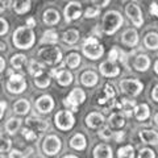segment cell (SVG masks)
<instances>
[{"instance_id":"6da1fadb","label":"cell","mask_w":158,"mask_h":158,"mask_svg":"<svg viewBox=\"0 0 158 158\" xmlns=\"http://www.w3.org/2000/svg\"><path fill=\"white\" fill-rule=\"evenodd\" d=\"M13 45L19 49H29L34 44V33L31 28L28 27H20L15 31L12 36Z\"/></svg>"},{"instance_id":"7a4b0ae2","label":"cell","mask_w":158,"mask_h":158,"mask_svg":"<svg viewBox=\"0 0 158 158\" xmlns=\"http://www.w3.org/2000/svg\"><path fill=\"white\" fill-rule=\"evenodd\" d=\"M123 24V17L121 15L116 11L107 12L103 19V32L106 34H113Z\"/></svg>"},{"instance_id":"3957f363","label":"cell","mask_w":158,"mask_h":158,"mask_svg":"<svg viewBox=\"0 0 158 158\" xmlns=\"http://www.w3.org/2000/svg\"><path fill=\"white\" fill-rule=\"evenodd\" d=\"M83 53L85 56L90 59H98L103 56L104 53V48L100 45L96 37H88L85 44H83Z\"/></svg>"},{"instance_id":"277c9868","label":"cell","mask_w":158,"mask_h":158,"mask_svg":"<svg viewBox=\"0 0 158 158\" xmlns=\"http://www.w3.org/2000/svg\"><path fill=\"white\" fill-rule=\"evenodd\" d=\"M85 99H86V95H85V92H83V90H81V88H74L70 92V95L65 99L63 104L69 108V111L77 112L78 106L82 104V103L85 102Z\"/></svg>"},{"instance_id":"5b68a950","label":"cell","mask_w":158,"mask_h":158,"mask_svg":"<svg viewBox=\"0 0 158 158\" xmlns=\"http://www.w3.org/2000/svg\"><path fill=\"white\" fill-rule=\"evenodd\" d=\"M38 58L48 65H56L62 59V53L58 48H44L38 52Z\"/></svg>"},{"instance_id":"8992f818","label":"cell","mask_w":158,"mask_h":158,"mask_svg":"<svg viewBox=\"0 0 158 158\" xmlns=\"http://www.w3.org/2000/svg\"><path fill=\"white\" fill-rule=\"evenodd\" d=\"M54 120H56V125L62 131L71 129L74 123H75V118L70 111H59L54 117Z\"/></svg>"},{"instance_id":"52a82bcc","label":"cell","mask_w":158,"mask_h":158,"mask_svg":"<svg viewBox=\"0 0 158 158\" xmlns=\"http://www.w3.org/2000/svg\"><path fill=\"white\" fill-rule=\"evenodd\" d=\"M27 88V81L20 74H12L7 82V90L11 94H21Z\"/></svg>"},{"instance_id":"ba28073f","label":"cell","mask_w":158,"mask_h":158,"mask_svg":"<svg viewBox=\"0 0 158 158\" xmlns=\"http://www.w3.org/2000/svg\"><path fill=\"white\" fill-rule=\"evenodd\" d=\"M120 88L123 92L128 94V95L136 96L142 91L144 85L140 81H136V79H123L120 82Z\"/></svg>"},{"instance_id":"9c48e42d","label":"cell","mask_w":158,"mask_h":158,"mask_svg":"<svg viewBox=\"0 0 158 158\" xmlns=\"http://www.w3.org/2000/svg\"><path fill=\"white\" fill-rule=\"evenodd\" d=\"M42 150L45 152V154H48V156L57 154V153L61 150V140H59L57 136H53V135L48 136L42 144Z\"/></svg>"},{"instance_id":"30bf717a","label":"cell","mask_w":158,"mask_h":158,"mask_svg":"<svg viewBox=\"0 0 158 158\" xmlns=\"http://www.w3.org/2000/svg\"><path fill=\"white\" fill-rule=\"evenodd\" d=\"M125 12L128 15V17L132 20V23L135 24V27H141L142 23H144V19H142V12L140 7L135 3H129L125 7Z\"/></svg>"},{"instance_id":"8fae6325","label":"cell","mask_w":158,"mask_h":158,"mask_svg":"<svg viewBox=\"0 0 158 158\" xmlns=\"http://www.w3.org/2000/svg\"><path fill=\"white\" fill-rule=\"evenodd\" d=\"M81 15H82L81 3L71 2L65 7V17H66V21H69V23L73 21V20H77L78 17H81Z\"/></svg>"},{"instance_id":"7c38bea8","label":"cell","mask_w":158,"mask_h":158,"mask_svg":"<svg viewBox=\"0 0 158 158\" xmlns=\"http://www.w3.org/2000/svg\"><path fill=\"white\" fill-rule=\"evenodd\" d=\"M25 124H27V128H29V129L33 131L34 133H36V132L42 133V132H45L49 128L46 121L41 120V118H37V117H29V118H27Z\"/></svg>"},{"instance_id":"4fadbf2b","label":"cell","mask_w":158,"mask_h":158,"mask_svg":"<svg viewBox=\"0 0 158 158\" xmlns=\"http://www.w3.org/2000/svg\"><path fill=\"white\" fill-rule=\"evenodd\" d=\"M54 107V102L52 96H48V95H44L41 98L37 99L36 102V108L41 112V113H49Z\"/></svg>"},{"instance_id":"5bb4252c","label":"cell","mask_w":158,"mask_h":158,"mask_svg":"<svg viewBox=\"0 0 158 158\" xmlns=\"http://www.w3.org/2000/svg\"><path fill=\"white\" fill-rule=\"evenodd\" d=\"M103 124H104V116L99 112H91L86 117V125L88 128H91V129L100 128Z\"/></svg>"},{"instance_id":"9a60e30c","label":"cell","mask_w":158,"mask_h":158,"mask_svg":"<svg viewBox=\"0 0 158 158\" xmlns=\"http://www.w3.org/2000/svg\"><path fill=\"white\" fill-rule=\"evenodd\" d=\"M99 69H100V73L106 77H117L118 73H120V69L115 65V62H111V61L103 62Z\"/></svg>"},{"instance_id":"2e32d148","label":"cell","mask_w":158,"mask_h":158,"mask_svg":"<svg viewBox=\"0 0 158 158\" xmlns=\"http://www.w3.org/2000/svg\"><path fill=\"white\" fill-rule=\"evenodd\" d=\"M150 66V59L146 54H138L133 61V67L137 71H146Z\"/></svg>"},{"instance_id":"e0dca14e","label":"cell","mask_w":158,"mask_h":158,"mask_svg":"<svg viewBox=\"0 0 158 158\" xmlns=\"http://www.w3.org/2000/svg\"><path fill=\"white\" fill-rule=\"evenodd\" d=\"M140 138L145 144H150V145H157L158 144V133L156 131H141L140 132Z\"/></svg>"},{"instance_id":"ac0fdd59","label":"cell","mask_w":158,"mask_h":158,"mask_svg":"<svg viewBox=\"0 0 158 158\" xmlns=\"http://www.w3.org/2000/svg\"><path fill=\"white\" fill-rule=\"evenodd\" d=\"M138 42V34L135 29H128L123 34V44L128 46H136Z\"/></svg>"},{"instance_id":"d6986e66","label":"cell","mask_w":158,"mask_h":158,"mask_svg":"<svg viewBox=\"0 0 158 158\" xmlns=\"http://www.w3.org/2000/svg\"><path fill=\"white\" fill-rule=\"evenodd\" d=\"M108 124H110V128H113V129H120L121 127H124L125 120L124 116L121 115V112H115L112 113L108 118Z\"/></svg>"},{"instance_id":"ffe728a7","label":"cell","mask_w":158,"mask_h":158,"mask_svg":"<svg viewBox=\"0 0 158 158\" xmlns=\"http://www.w3.org/2000/svg\"><path fill=\"white\" fill-rule=\"evenodd\" d=\"M59 13L56 9H46L44 12V23L48 24V25H56V24L59 23Z\"/></svg>"},{"instance_id":"44dd1931","label":"cell","mask_w":158,"mask_h":158,"mask_svg":"<svg viewBox=\"0 0 158 158\" xmlns=\"http://www.w3.org/2000/svg\"><path fill=\"white\" fill-rule=\"evenodd\" d=\"M94 157L95 158H112V149L108 145H98L94 149Z\"/></svg>"},{"instance_id":"7402d4cb","label":"cell","mask_w":158,"mask_h":158,"mask_svg":"<svg viewBox=\"0 0 158 158\" xmlns=\"http://www.w3.org/2000/svg\"><path fill=\"white\" fill-rule=\"evenodd\" d=\"M117 107L120 108L121 111H124V113H125L127 116H131V115H132V112L135 111V108H136V103H135V100L121 99V100L117 103Z\"/></svg>"},{"instance_id":"603a6c76","label":"cell","mask_w":158,"mask_h":158,"mask_svg":"<svg viewBox=\"0 0 158 158\" xmlns=\"http://www.w3.org/2000/svg\"><path fill=\"white\" fill-rule=\"evenodd\" d=\"M81 82L87 87H92L98 83V75L94 71H85L81 77Z\"/></svg>"},{"instance_id":"cb8c5ba5","label":"cell","mask_w":158,"mask_h":158,"mask_svg":"<svg viewBox=\"0 0 158 158\" xmlns=\"http://www.w3.org/2000/svg\"><path fill=\"white\" fill-rule=\"evenodd\" d=\"M29 110H31V104L27 99H20L13 104V111L19 115H25L29 112Z\"/></svg>"},{"instance_id":"d4e9b609","label":"cell","mask_w":158,"mask_h":158,"mask_svg":"<svg viewBox=\"0 0 158 158\" xmlns=\"http://www.w3.org/2000/svg\"><path fill=\"white\" fill-rule=\"evenodd\" d=\"M56 79L61 86H69L73 82V75L67 70H59L58 74H56Z\"/></svg>"},{"instance_id":"484cf974","label":"cell","mask_w":158,"mask_h":158,"mask_svg":"<svg viewBox=\"0 0 158 158\" xmlns=\"http://www.w3.org/2000/svg\"><path fill=\"white\" fill-rule=\"evenodd\" d=\"M144 44L150 50H157L158 49V33H148L144 38Z\"/></svg>"},{"instance_id":"4316f807","label":"cell","mask_w":158,"mask_h":158,"mask_svg":"<svg viewBox=\"0 0 158 158\" xmlns=\"http://www.w3.org/2000/svg\"><path fill=\"white\" fill-rule=\"evenodd\" d=\"M62 40L65 44H69V45H73V44H75L78 40H79V32L77 29H69L63 33L62 36Z\"/></svg>"},{"instance_id":"83f0119b","label":"cell","mask_w":158,"mask_h":158,"mask_svg":"<svg viewBox=\"0 0 158 158\" xmlns=\"http://www.w3.org/2000/svg\"><path fill=\"white\" fill-rule=\"evenodd\" d=\"M149 115H150V111H149V107L146 104H140L135 108V116H136L137 120L144 121L149 117Z\"/></svg>"},{"instance_id":"f1b7e54d","label":"cell","mask_w":158,"mask_h":158,"mask_svg":"<svg viewBox=\"0 0 158 158\" xmlns=\"http://www.w3.org/2000/svg\"><path fill=\"white\" fill-rule=\"evenodd\" d=\"M70 146L74 148L75 150H83L86 148V138L83 135H75L70 140Z\"/></svg>"},{"instance_id":"f546056e","label":"cell","mask_w":158,"mask_h":158,"mask_svg":"<svg viewBox=\"0 0 158 158\" xmlns=\"http://www.w3.org/2000/svg\"><path fill=\"white\" fill-rule=\"evenodd\" d=\"M27 63V57L24 56V54H16V56H13L11 58V65L15 70H20V69H23V66Z\"/></svg>"},{"instance_id":"4dcf8cb0","label":"cell","mask_w":158,"mask_h":158,"mask_svg":"<svg viewBox=\"0 0 158 158\" xmlns=\"http://www.w3.org/2000/svg\"><path fill=\"white\" fill-rule=\"evenodd\" d=\"M20 125H21V120L20 118H9V120L7 121L6 124V131L9 133V135H13V133H16V131L20 128Z\"/></svg>"},{"instance_id":"1f68e13d","label":"cell","mask_w":158,"mask_h":158,"mask_svg":"<svg viewBox=\"0 0 158 158\" xmlns=\"http://www.w3.org/2000/svg\"><path fill=\"white\" fill-rule=\"evenodd\" d=\"M29 73H31V75H33L34 78H37L45 71H44V66L41 63H38L37 61H32L29 63Z\"/></svg>"},{"instance_id":"d6a6232c","label":"cell","mask_w":158,"mask_h":158,"mask_svg":"<svg viewBox=\"0 0 158 158\" xmlns=\"http://www.w3.org/2000/svg\"><path fill=\"white\" fill-rule=\"evenodd\" d=\"M15 12L19 15H24L31 9V2H15L13 3Z\"/></svg>"},{"instance_id":"836d02e7","label":"cell","mask_w":158,"mask_h":158,"mask_svg":"<svg viewBox=\"0 0 158 158\" xmlns=\"http://www.w3.org/2000/svg\"><path fill=\"white\" fill-rule=\"evenodd\" d=\"M117 157L118 158H133L135 157V149L131 145L123 146L117 150Z\"/></svg>"},{"instance_id":"e575fe53","label":"cell","mask_w":158,"mask_h":158,"mask_svg":"<svg viewBox=\"0 0 158 158\" xmlns=\"http://www.w3.org/2000/svg\"><path fill=\"white\" fill-rule=\"evenodd\" d=\"M79 63H81V56L77 53H71L69 54L66 57V65L70 67V69H75L79 66Z\"/></svg>"},{"instance_id":"d590c367","label":"cell","mask_w":158,"mask_h":158,"mask_svg":"<svg viewBox=\"0 0 158 158\" xmlns=\"http://www.w3.org/2000/svg\"><path fill=\"white\" fill-rule=\"evenodd\" d=\"M34 85H36L37 87H40V88H45V87H48L49 85H50V77L44 73L40 77L34 78Z\"/></svg>"},{"instance_id":"8d00e7d4","label":"cell","mask_w":158,"mask_h":158,"mask_svg":"<svg viewBox=\"0 0 158 158\" xmlns=\"http://www.w3.org/2000/svg\"><path fill=\"white\" fill-rule=\"evenodd\" d=\"M58 41V34H57V32L56 31H46L45 33H44V37H42V40H41V42L42 44H56Z\"/></svg>"},{"instance_id":"74e56055","label":"cell","mask_w":158,"mask_h":158,"mask_svg":"<svg viewBox=\"0 0 158 158\" xmlns=\"http://www.w3.org/2000/svg\"><path fill=\"white\" fill-rule=\"evenodd\" d=\"M11 140L6 135H0V152H8L11 149Z\"/></svg>"},{"instance_id":"f35d334b","label":"cell","mask_w":158,"mask_h":158,"mask_svg":"<svg viewBox=\"0 0 158 158\" xmlns=\"http://www.w3.org/2000/svg\"><path fill=\"white\" fill-rule=\"evenodd\" d=\"M99 12H100V8L96 7V6H90L87 9H86V12H85V16L86 17H95L99 15Z\"/></svg>"},{"instance_id":"ab89813d","label":"cell","mask_w":158,"mask_h":158,"mask_svg":"<svg viewBox=\"0 0 158 158\" xmlns=\"http://www.w3.org/2000/svg\"><path fill=\"white\" fill-rule=\"evenodd\" d=\"M104 92H106V96L104 98L110 99V100H113V99H115V95H116L115 88H113V86L110 85V83H107V85L104 86Z\"/></svg>"},{"instance_id":"60d3db41","label":"cell","mask_w":158,"mask_h":158,"mask_svg":"<svg viewBox=\"0 0 158 158\" xmlns=\"http://www.w3.org/2000/svg\"><path fill=\"white\" fill-rule=\"evenodd\" d=\"M138 158H156V154H154L153 150L145 148V149L140 150V153H138Z\"/></svg>"},{"instance_id":"b9f144b4","label":"cell","mask_w":158,"mask_h":158,"mask_svg":"<svg viewBox=\"0 0 158 158\" xmlns=\"http://www.w3.org/2000/svg\"><path fill=\"white\" fill-rule=\"evenodd\" d=\"M23 136L25 137L28 141H33V140H36V138H37V135L33 131L29 129V128H25V129L23 131Z\"/></svg>"},{"instance_id":"7bdbcfd3","label":"cell","mask_w":158,"mask_h":158,"mask_svg":"<svg viewBox=\"0 0 158 158\" xmlns=\"http://www.w3.org/2000/svg\"><path fill=\"white\" fill-rule=\"evenodd\" d=\"M118 57H120V49L118 48H113L112 50L110 52V59L108 61H111V62H115L118 59Z\"/></svg>"},{"instance_id":"ee69618b","label":"cell","mask_w":158,"mask_h":158,"mask_svg":"<svg viewBox=\"0 0 158 158\" xmlns=\"http://www.w3.org/2000/svg\"><path fill=\"white\" fill-rule=\"evenodd\" d=\"M8 32V23L0 17V36H4Z\"/></svg>"},{"instance_id":"f6af8a7d","label":"cell","mask_w":158,"mask_h":158,"mask_svg":"<svg viewBox=\"0 0 158 158\" xmlns=\"http://www.w3.org/2000/svg\"><path fill=\"white\" fill-rule=\"evenodd\" d=\"M112 135H113V133L111 132V129H110L108 127H107V128H103V129L99 132V136H100L102 138H111Z\"/></svg>"},{"instance_id":"bcb514c9","label":"cell","mask_w":158,"mask_h":158,"mask_svg":"<svg viewBox=\"0 0 158 158\" xmlns=\"http://www.w3.org/2000/svg\"><path fill=\"white\" fill-rule=\"evenodd\" d=\"M9 158H27V154H24L23 152L20 150H12L11 153H9Z\"/></svg>"},{"instance_id":"7dc6e473","label":"cell","mask_w":158,"mask_h":158,"mask_svg":"<svg viewBox=\"0 0 158 158\" xmlns=\"http://www.w3.org/2000/svg\"><path fill=\"white\" fill-rule=\"evenodd\" d=\"M150 13L153 15V16L158 17V4L157 3H152L150 4Z\"/></svg>"},{"instance_id":"c3c4849f","label":"cell","mask_w":158,"mask_h":158,"mask_svg":"<svg viewBox=\"0 0 158 158\" xmlns=\"http://www.w3.org/2000/svg\"><path fill=\"white\" fill-rule=\"evenodd\" d=\"M112 137L116 140V142H120V141H123V138H124V132H116L115 135H112Z\"/></svg>"},{"instance_id":"681fc988","label":"cell","mask_w":158,"mask_h":158,"mask_svg":"<svg viewBox=\"0 0 158 158\" xmlns=\"http://www.w3.org/2000/svg\"><path fill=\"white\" fill-rule=\"evenodd\" d=\"M34 25H36V20H34L33 17H29V19H27V27L28 28H33Z\"/></svg>"},{"instance_id":"f907efd6","label":"cell","mask_w":158,"mask_h":158,"mask_svg":"<svg viewBox=\"0 0 158 158\" xmlns=\"http://www.w3.org/2000/svg\"><path fill=\"white\" fill-rule=\"evenodd\" d=\"M152 98H153V100H156L158 102V85L153 88V91H152Z\"/></svg>"},{"instance_id":"816d5d0a","label":"cell","mask_w":158,"mask_h":158,"mask_svg":"<svg viewBox=\"0 0 158 158\" xmlns=\"http://www.w3.org/2000/svg\"><path fill=\"white\" fill-rule=\"evenodd\" d=\"M6 108H7V103H6V102H0V118L3 117Z\"/></svg>"},{"instance_id":"f5cc1de1","label":"cell","mask_w":158,"mask_h":158,"mask_svg":"<svg viewBox=\"0 0 158 158\" xmlns=\"http://www.w3.org/2000/svg\"><path fill=\"white\" fill-rule=\"evenodd\" d=\"M6 69V61L3 59V57H0V73Z\"/></svg>"},{"instance_id":"db71d44e","label":"cell","mask_w":158,"mask_h":158,"mask_svg":"<svg viewBox=\"0 0 158 158\" xmlns=\"http://www.w3.org/2000/svg\"><path fill=\"white\" fill-rule=\"evenodd\" d=\"M6 4H7V3H4V2H0V12H2V11H3V9H4V8H6V7H7V6H6Z\"/></svg>"},{"instance_id":"11a10c76","label":"cell","mask_w":158,"mask_h":158,"mask_svg":"<svg viewBox=\"0 0 158 158\" xmlns=\"http://www.w3.org/2000/svg\"><path fill=\"white\" fill-rule=\"evenodd\" d=\"M154 70H156V73L158 74V61L154 63Z\"/></svg>"},{"instance_id":"9f6ffc18","label":"cell","mask_w":158,"mask_h":158,"mask_svg":"<svg viewBox=\"0 0 158 158\" xmlns=\"http://www.w3.org/2000/svg\"><path fill=\"white\" fill-rule=\"evenodd\" d=\"M154 121H156V124L158 125V113H157V115L154 116Z\"/></svg>"},{"instance_id":"6f0895ef","label":"cell","mask_w":158,"mask_h":158,"mask_svg":"<svg viewBox=\"0 0 158 158\" xmlns=\"http://www.w3.org/2000/svg\"><path fill=\"white\" fill-rule=\"evenodd\" d=\"M63 158H77L75 156H66V157H63Z\"/></svg>"},{"instance_id":"680465c9","label":"cell","mask_w":158,"mask_h":158,"mask_svg":"<svg viewBox=\"0 0 158 158\" xmlns=\"http://www.w3.org/2000/svg\"><path fill=\"white\" fill-rule=\"evenodd\" d=\"M0 49H4V45H3V44H0Z\"/></svg>"}]
</instances>
